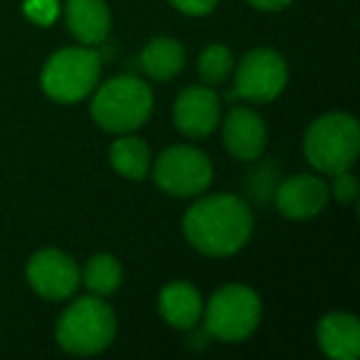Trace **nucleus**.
<instances>
[{
  "mask_svg": "<svg viewBox=\"0 0 360 360\" xmlns=\"http://www.w3.org/2000/svg\"><path fill=\"white\" fill-rule=\"evenodd\" d=\"M255 217L237 195H210L188 207L183 217L186 240L205 257H230L250 242Z\"/></svg>",
  "mask_w": 360,
  "mask_h": 360,
  "instance_id": "nucleus-1",
  "label": "nucleus"
},
{
  "mask_svg": "<svg viewBox=\"0 0 360 360\" xmlns=\"http://www.w3.org/2000/svg\"><path fill=\"white\" fill-rule=\"evenodd\" d=\"M116 335V316L104 299L84 296L65 309L57 321L55 338L65 353L96 355L111 345Z\"/></svg>",
  "mask_w": 360,
  "mask_h": 360,
  "instance_id": "nucleus-2",
  "label": "nucleus"
},
{
  "mask_svg": "<svg viewBox=\"0 0 360 360\" xmlns=\"http://www.w3.org/2000/svg\"><path fill=\"white\" fill-rule=\"evenodd\" d=\"M306 160L326 175L350 170L360 153V126L350 114H326L309 126L304 139Z\"/></svg>",
  "mask_w": 360,
  "mask_h": 360,
  "instance_id": "nucleus-3",
  "label": "nucleus"
},
{
  "mask_svg": "<svg viewBox=\"0 0 360 360\" xmlns=\"http://www.w3.org/2000/svg\"><path fill=\"white\" fill-rule=\"evenodd\" d=\"M153 111V94L139 77H114L99 86L91 101V116L104 131L129 134L148 121Z\"/></svg>",
  "mask_w": 360,
  "mask_h": 360,
  "instance_id": "nucleus-4",
  "label": "nucleus"
},
{
  "mask_svg": "<svg viewBox=\"0 0 360 360\" xmlns=\"http://www.w3.org/2000/svg\"><path fill=\"white\" fill-rule=\"evenodd\" d=\"M101 75L99 52L89 47H65L47 60L40 75L45 94L62 104H75L91 94Z\"/></svg>",
  "mask_w": 360,
  "mask_h": 360,
  "instance_id": "nucleus-5",
  "label": "nucleus"
},
{
  "mask_svg": "<svg viewBox=\"0 0 360 360\" xmlns=\"http://www.w3.org/2000/svg\"><path fill=\"white\" fill-rule=\"evenodd\" d=\"M262 321V301L245 284H227L212 294L205 309L207 335L225 343L247 340Z\"/></svg>",
  "mask_w": 360,
  "mask_h": 360,
  "instance_id": "nucleus-6",
  "label": "nucleus"
},
{
  "mask_svg": "<svg viewBox=\"0 0 360 360\" xmlns=\"http://www.w3.org/2000/svg\"><path fill=\"white\" fill-rule=\"evenodd\" d=\"M153 180L160 191L175 198L200 195L212 180V163L200 148L170 146L155 158Z\"/></svg>",
  "mask_w": 360,
  "mask_h": 360,
  "instance_id": "nucleus-7",
  "label": "nucleus"
},
{
  "mask_svg": "<svg viewBox=\"0 0 360 360\" xmlns=\"http://www.w3.org/2000/svg\"><path fill=\"white\" fill-rule=\"evenodd\" d=\"M289 79L286 60L276 50L259 47L242 57L235 72V91L230 96H242L255 104L274 101L284 91Z\"/></svg>",
  "mask_w": 360,
  "mask_h": 360,
  "instance_id": "nucleus-8",
  "label": "nucleus"
},
{
  "mask_svg": "<svg viewBox=\"0 0 360 360\" xmlns=\"http://www.w3.org/2000/svg\"><path fill=\"white\" fill-rule=\"evenodd\" d=\"M25 274L32 289L50 301L70 299L82 281L77 262L60 250H40L27 262Z\"/></svg>",
  "mask_w": 360,
  "mask_h": 360,
  "instance_id": "nucleus-9",
  "label": "nucleus"
},
{
  "mask_svg": "<svg viewBox=\"0 0 360 360\" xmlns=\"http://www.w3.org/2000/svg\"><path fill=\"white\" fill-rule=\"evenodd\" d=\"M173 119L180 134L202 139L220 124V96L210 86H188L175 99Z\"/></svg>",
  "mask_w": 360,
  "mask_h": 360,
  "instance_id": "nucleus-10",
  "label": "nucleus"
},
{
  "mask_svg": "<svg viewBox=\"0 0 360 360\" xmlns=\"http://www.w3.org/2000/svg\"><path fill=\"white\" fill-rule=\"evenodd\" d=\"M330 191L316 175H291L276 191V207L289 220H311L326 207Z\"/></svg>",
  "mask_w": 360,
  "mask_h": 360,
  "instance_id": "nucleus-11",
  "label": "nucleus"
},
{
  "mask_svg": "<svg viewBox=\"0 0 360 360\" xmlns=\"http://www.w3.org/2000/svg\"><path fill=\"white\" fill-rule=\"evenodd\" d=\"M222 139L237 160H255L266 146V126L257 111L237 106L222 124Z\"/></svg>",
  "mask_w": 360,
  "mask_h": 360,
  "instance_id": "nucleus-12",
  "label": "nucleus"
},
{
  "mask_svg": "<svg viewBox=\"0 0 360 360\" xmlns=\"http://www.w3.org/2000/svg\"><path fill=\"white\" fill-rule=\"evenodd\" d=\"M319 345L333 360H355L360 355V323L353 314H328L321 319Z\"/></svg>",
  "mask_w": 360,
  "mask_h": 360,
  "instance_id": "nucleus-13",
  "label": "nucleus"
},
{
  "mask_svg": "<svg viewBox=\"0 0 360 360\" xmlns=\"http://www.w3.org/2000/svg\"><path fill=\"white\" fill-rule=\"evenodd\" d=\"M158 311L173 328L191 330L202 316L200 291L188 281H170L158 296Z\"/></svg>",
  "mask_w": 360,
  "mask_h": 360,
  "instance_id": "nucleus-14",
  "label": "nucleus"
},
{
  "mask_svg": "<svg viewBox=\"0 0 360 360\" xmlns=\"http://www.w3.org/2000/svg\"><path fill=\"white\" fill-rule=\"evenodd\" d=\"M67 25L82 45H99L106 40L111 15L104 0H67Z\"/></svg>",
  "mask_w": 360,
  "mask_h": 360,
  "instance_id": "nucleus-15",
  "label": "nucleus"
},
{
  "mask_svg": "<svg viewBox=\"0 0 360 360\" xmlns=\"http://www.w3.org/2000/svg\"><path fill=\"white\" fill-rule=\"evenodd\" d=\"M186 65V52L183 45L173 37H155L141 52V67L150 79H170Z\"/></svg>",
  "mask_w": 360,
  "mask_h": 360,
  "instance_id": "nucleus-16",
  "label": "nucleus"
},
{
  "mask_svg": "<svg viewBox=\"0 0 360 360\" xmlns=\"http://www.w3.org/2000/svg\"><path fill=\"white\" fill-rule=\"evenodd\" d=\"M111 165L119 175L129 180H143L150 168V153L148 146L136 136H124V139L114 141L109 150Z\"/></svg>",
  "mask_w": 360,
  "mask_h": 360,
  "instance_id": "nucleus-17",
  "label": "nucleus"
},
{
  "mask_svg": "<svg viewBox=\"0 0 360 360\" xmlns=\"http://www.w3.org/2000/svg\"><path fill=\"white\" fill-rule=\"evenodd\" d=\"M84 284L96 296H109L121 286V264L111 255H94L84 266Z\"/></svg>",
  "mask_w": 360,
  "mask_h": 360,
  "instance_id": "nucleus-18",
  "label": "nucleus"
},
{
  "mask_svg": "<svg viewBox=\"0 0 360 360\" xmlns=\"http://www.w3.org/2000/svg\"><path fill=\"white\" fill-rule=\"evenodd\" d=\"M235 60H232V52L225 45H210L202 50L200 60H198V75L205 84H220L230 77Z\"/></svg>",
  "mask_w": 360,
  "mask_h": 360,
  "instance_id": "nucleus-19",
  "label": "nucleus"
},
{
  "mask_svg": "<svg viewBox=\"0 0 360 360\" xmlns=\"http://www.w3.org/2000/svg\"><path fill=\"white\" fill-rule=\"evenodd\" d=\"M333 183H330V195L335 198L338 202H355V198H358V180H355L353 173H348V170H343V173H335L333 175Z\"/></svg>",
  "mask_w": 360,
  "mask_h": 360,
  "instance_id": "nucleus-20",
  "label": "nucleus"
},
{
  "mask_svg": "<svg viewBox=\"0 0 360 360\" xmlns=\"http://www.w3.org/2000/svg\"><path fill=\"white\" fill-rule=\"evenodd\" d=\"M25 13L30 20L40 22V25H50L57 18V0H27Z\"/></svg>",
  "mask_w": 360,
  "mask_h": 360,
  "instance_id": "nucleus-21",
  "label": "nucleus"
},
{
  "mask_svg": "<svg viewBox=\"0 0 360 360\" xmlns=\"http://www.w3.org/2000/svg\"><path fill=\"white\" fill-rule=\"evenodd\" d=\"M170 3L186 15H207L217 6V0H170Z\"/></svg>",
  "mask_w": 360,
  "mask_h": 360,
  "instance_id": "nucleus-22",
  "label": "nucleus"
},
{
  "mask_svg": "<svg viewBox=\"0 0 360 360\" xmlns=\"http://www.w3.org/2000/svg\"><path fill=\"white\" fill-rule=\"evenodd\" d=\"M291 0H250V6L257 8V11L264 13H274V11H284Z\"/></svg>",
  "mask_w": 360,
  "mask_h": 360,
  "instance_id": "nucleus-23",
  "label": "nucleus"
}]
</instances>
